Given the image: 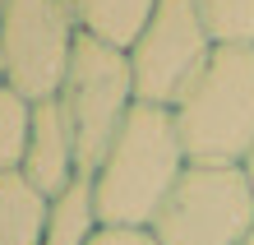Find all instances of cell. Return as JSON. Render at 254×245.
<instances>
[{
	"mask_svg": "<svg viewBox=\"0 0 254 245\" xmlns=\"http://www.w3.org/2000/svg\"><path fill=\"white\" fill-rule=\"evenodd\" d=\"M61 111L65 125L74 134V153H79V171L93 176L97 162L107 158L111 139L121 134L125 116L134 111V70H129V51H116L97 37L74 42L65 83H61Z\"/></svg>",
	"mask_w": 254,
	"mask_h": 245,
	"instance_id": "obj_3",
	"label": "cell"
},
{
	"mask_svg": "<svg viewBox=\"0 0 254 245\" xmlns=\"http://www.w3.org/2000/svg\"><path fill=\"white\" fill-rule=\"evenodd\" d=\"M97 208H93V180L79 176L74 185L51 199V218H47V232H42V245H88L97 236Z\"/></svg>",
	"mask_w": 254,
	"mask_h": 245,
	"instance_id": "obj_10",
	"label": "cell"
},
{
	"mask_svg": "<svg viewBox=\"0 0 254 245\" xmlns=\"http://www.w3.org/2000/svg\"><path fill=\"white\" fill-rule=\"evenodd\" d=\"M157 245H245L254 232V190L241 166H185L181 185L148 227Z\"/></svg>",
	"mask_w": 254,
	"mask_h": 245,
	"instance_id": "obj_5",
	"label": "cell"
},
{
	"mask_svg": "<svg viewBox=\"0 0 254 245\" xmlns=\"http://www.w3.org/2000/svg\"><path fill=\"white\" fill-rule=\"evenodd\" d=\"M157 0H69V14H74V28L83 37H97L116 51H129L139 33L148 28Z\"/></svg>",
	"mask_w": 254,
	"mask_h": 245,
	"instance_id": "obj_8",
	"label": "cell"
},
{
	"mask_svg": "<svg viewBox=\"0 0 254 245\" xmlns=\"http://www.w3.org/2000/svg\"><path fill=\"white\" fill-rule=\"evenodd\" d=\"M185 148L176 134V120L167 106L134 102L121 134L111 139L107 158L97 162L93 180V208L102 227H129L148 232L157 222L162 204L185 176Z\"/></svg>",
	"mask_w": 254,
	"mask_h": 245,
	"instance_id": "obj_1",
	"label": "cell"
},
{
	"mask_svg": "<svg viewBox=\"0 0 254 245\" xmlns=\"http://www.w3.org/2000/svg\"><path fill=\"white\" fill-rule=\"evenodd\" d=\"M88 245H157L153 232H129V227H97Z\"/></svg>",
	"mask_w": 254,
	"mask_h": 245,
	"instance_id": "obj_13",
	"label": "cell"
},
{
	"mask_svg": "<svg viewBox=\"0 0 254 245\" xmlns=\"http://www.w3.org/2000/svg\"><path fill=\"white\" fill-rule=\"evenodd\" d=\"M217 42L208 37L203 14L194 0H157L148 28L129 47V70H134V97L148 106H171L185 97V88L199 79Z\"/></svg>",
	"mask_w": 254,
	"mask_h": 245,
	"instance_id": "obj_6",
	"label": "cell"
},
{
	"mask_svg": "<svg viewBox=\"0 0 254 245\" xmlns=\"http://www.w3.org/2000/svg\"><path fill=\"white\" fill-rule=\"evenodd\" d=\"M51 199L33 190L23 171H0V245H42Z\"/></svg>",
	"mask_w": 254,
	"mask_h": 245,
	"instance_id": "obj_9",
	"label": "cell"
},
{
	"mask_svg": "<svg viewBox=\"0 0 254 245\" xmlns=\"http://www.w3.org/2000/svg\"><path fill=\"white\" fill-rule=\"evenodd\" d=\"M23 180L47 199H61L74 180H79V153H74V134L65 125L61 102H37L33 111V134H28V153H23Z\"/></svg>",
	"mask_w": 254,
	"mask_h": 245,
	"instance_id": "obj_7",
	"label": "cell"
},
{
	"mask_svg": "<svg viewBox=\"0 0 254 245\" xmlns=\"http://www.w3.org/2000/svg\"><path fill=\"white\" fill-rule=\"evenodd\" d=\"M217 47H254V0H194Z\"/></svg>",
	"mask_w": 254,
	"mask_h": 245,
	"instance_id": "obj_12",
	"label": "cell"
},
{
	"mask_svg": "<svg viewBox=\"0 0 254 245\" xmlns=\"http://www.w3.org/2000/svg\"><path fill=\"white\" fill-rule=\"evenodd\" d=\"M245 245H254V232H250V241H245Z\"/></svg>",
	"mask_w": 254,
	"mask_h": 245,
	"instance_id": "obj_15",
	"label": "cell"
},
{
	"mask_svg": "<svg viewBox=\"0 0 254 245\" xmlns=\"http://www.w3.org/2000/svg\"><path fill=\"white\" fill-rule=\"evenodd\" d=\"M241 171H245V180H250V190H254V148H250V158L241 162Z\"/></svg>",
	"mask_w": 254,
	"mask_h": 245,
	"instance_id": "obj_14",
	"label": "cell"
},
{
	"mask_svg": "<svg viewBox=\"0 0 254 245\" xmlns=\"http://www.w3.org/2000/svg\"><path fill=\"white\" fill-rule=\"evenodd\" d=\"M33 111L37 106L19 97L9 83H0V171H19L23 153H28V134H33Z\"/></svg>",
	"mask_w": 254,
	"mask_h": 245,
	"instance_id": "obj_11",
	"label": "cell"
},
{
	"mask_svg": "<svg viewBox=\"0 0 254 245\" xmlns=\"http://www.w3.org/2000/svg\"><path fill=\"white\" fill-rule=\"evenodd\" d=\"M74 42L69 0H0V83L33 106L61 97Z\"/></svg>",
	"mask_w": 254,
	"mask_h": 245,
	"instance_id": "obj_4",
	"label": "cell"
},
{
	"mask_svg": "<svg viewBox=\"0 0 254 245\" xmlns=\"http://www.w3.org/2000/svg\"><path fill=\"white\" fill-rule=\"evenodd\" d=\"M171 120L190 166H241L254 148V47H217Z\"/></svg>",
	"mask_w": 254,
	"mask_h": 245,
	"instance_id": "obj_2",
	"label": "cell"
}]
</instances>
